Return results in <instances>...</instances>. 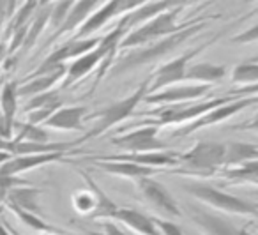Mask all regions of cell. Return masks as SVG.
<instances>
[{"label":"cell","mask_w":258,"mask_h":235,"mask_svg":"<svg viewBox=\"0 0 258 235\" xmlns=\"http://www.w3.org/2000/svg\"><path fill=\"white\" fill-rule=\"evenodd\" d=\"M209 44H211V41H207L205 44H200L198 48H193V50L186 51V53L180 55L179 58H173V61H168L163 66H159L154 71V75L151 76L149 94L159 92V90L173 87L175 83L184 82V76H186V71H187V68H189V61L193 57H197L200 51H204Z\"/></svg>","instance_id":"30bf717a"},{"label":"cell","mask_w":258,"mask_h":235,"mask_svg":"<svg viewBox=\"0 0 258 235\" xmlns=\"http://www.w3.org/2000/svg\"><path fill=\"white\" fill-rule=\"evenodd\" d=\"M225 143L221 142H198L189 150L179 154V163L170 173L184 177L207 179L223 170Z\"/></svg>","instance_id":"7a4b0ae2"},{"label":"cell","mask_w":258,"mask_h":235,"mask_svg":"<svg viewBox=\"0 0 258 235\" xmlns=\"http://www.w3.org/2000/svg\"><path fill=\"white\" fill-rule=\"evenodd\" d=\"M226 68L225 66L211 64V62H198L187 68L184 82L191 83H202V85H211V83L221 82L226 76Z\"/></svg>","instance_id":"cb8c5ba5"},{"label":"cell","mask_w":258,"mask_h":235,"mask_svg":"<svg viewBox=\"0 0 258 235\" xmlns=\"http://www.w3.org/2000/svg\"><path fill=\"white\" fill-rule=\"evenodd\" d=\"M18 2H0V29L4 25V22L13 18V15L18 9Z\"/></svg>","instance_id":"836d02e7"},{"label":"cell","mask_w":258,"mask_h":235,"mask_svg":"<svg viewBox=\"0 0 258 235\" xmlns=\"http://www.w3.org/2000/svg\"><path fill=\"white\" fill-rule=\"evenodd\" d=\"M158 128L144 126L135 131L124 133L110 138L113 147L122 150V154H147V152H165L168 149V143L165 140L158 138Z\"/></svg>","instance_id":"9c48e42d"},{"label":"cell","mask_w":258,"mask_h":235,"mask_svg":"<svg viewBox=\"0 0 258 235\" xmlns=\"http://www.w3.org/2000/svg\"><path fill=\"white\" fill-rule=\"evenodd\" d=\"M92 164L97 170H103L104 173L115 175V177L122 179H131V181H140L145 177H152L156 170L152 168H145L140 164L127 163V161H103V159H94Z\"/></svg>","instance_id":"d6986e66"},{"label":"cell","mask_w":258,"mask_h":235,"mask_svg":"<svg viewBox=\"0 0 258 235\" xmlns=\"http://www.w3.org/2000/svg\"><path fill=\"white\" fill-rule=\"evenodd\" d=\"M90 235H125V233L115 223H111V221H104L103 231H94V233H90Z\"/></svg>","instance_id":"e575fe53"},{"label":"cell","mask_w":258,"mask_h":235,"mask_svg":"<svg viewBox=\"0 0 258 235\" xmlns=\"http://www.w3.org/2000/svg\"><path fill=\"white\" fill-rule=\"evenodd\" d=\"M66 71H68V66L50 73V75L25 80L27 82L25 85H18V97H27V99H30V97H36L44 92H50V90H53V85H57L58 82L64 80Z\"/></svg>","instance_id":"44dd1931"},{"label":"cell","mask_w":258,"mask_h":235,"mask_svg":"<svg viewBox=\"0 0 258 235\" xmlns=\"http://www.w3.org/2000/svg\"><path fill=\"white\" fill-rule=\"evenodd\" d=\"M184 191L216 210L235 214V216H258V205L239 198V196L230 195V193L221 191V189H216L212 186H207L204 182L184 184Z\"/></svg>","instance_id":"52a82bcc"},{"label":"cell","mask_w":258,"mask_h":235,"mask_svg":"<svg viewBox=\"0 0 258 235\" xmlns=\"http://www.w3.org/2000/svg\"><path fill=\"white\" fill-rule=\"evenodd\" d=\"M142 2H125V0H111L108 4H101L92 15L87 18V22L76 30L73 39H90L92 34H96L99 29H103L110 20H113L118 15H127L133 9H137Z\"/></svg>","instance_id":"7c38bea8"},{"label":"cell","mask_w":258,"mask_h":235,"mask_svg":"<svg viewBox=\"0 0 258 235\" xmlns=\"http://www.w3.org/2000/svg\"><path fill=\"white\" fill-rule=\"evenodd\" d=\"M39 235H58V231L55 230V231H41Z\"/></svg>","instance_id":"f35d334b"},{"label":"cell","mask_w":258,"mask_h":235,"mask_svg":"<svg viewBox=\"0 0 258 235\" xmlns=\"http://www.w3.org/2000/svg\"><path fill=\"white\" fill-rule=\"evenodd\" d=\"M51 6H53V4H46V2L37 6V11L34 13V18H32V22H30V25H29V30H27V37H25V41H23V46H22V50L18 51V57L15 58V62L20 58V55H25L27 51H29L30 48L37 43V39H39V36L43 34V30L48 27Z\"/></svg>","instance_id":"d4e9b609"},{"label":"cell","mask_w":258,"mask_h":235,"mask_svg":"<svg viewBox=\"0 0 258 235\" xmlns=\"http://www.w3.org/2000/svg\"><path fill=\"white\" fill-rule=\"evenodd\" d=\"M113 219L125 224V226L131 228V230L138 235H161L158 226H156L154 217L147 216V214H144V212H138V210H135V209L118 207Z\"/></svg>","instance_id":"ffe728a7"},{"label":"cell","mask_w":258,"mask_h":235,"mask_svg":"<svg viewBox=\"0 0 258 235\" xmlns=\"http://www.w3.org/2000/svg\"><path fill=\"white\" fill-rule=\"evenodd\" d=\"M233 97L232 96H223L216 97V99L200 101V103H182V104H173V106H161L158 110L149 111L152 121H145L144 126H152V128H163V126H180V124H191V122L198 121L200 117L207 115L209 111L216 110V108L223 106V104L230 103Z\"/></svg>","instance_id":"277c9868"},{"label":"cell","mask_w":258,"mask_h":235,"mask_svg":"<svg viewBox=\"0 0 258 235\" xmlns=\"http://www.w3.org/2000/svg\"><path fill=\"white\" fill-rule=\"evenodd\" d=\"M13 129H18V135L13 138V142L48 143V133L41 126H32L29 122H15Z\"/></svg>","instance_id":"f1b7e54d"},{"label":"cell","mask_w":258,"mask_h":235,"mask_svg":"<svg viewBox=\"0 0 258 235\" xmlns=\"http://www.w3.org/2000/svg\"><path fill=\"white\" fill-rule=\"evenodd\" d=\"M73 4H75V2H55V4L51 6L50 20H48V27H46L51 32L50 36H53V34L60 29V25L64 23L66 16H68L69 9L73 8Z\"/></svg>","instance_id":"4dcf8cb0"},{"label":"cell","mask_w":258,"mask_h":235,"mask_svg":"<svg viewBox=\"0 0 258 235\" xmlns=\"http://www.w3.org/2000/svg\"><path fill=\"white\" fill-rule=\"evenodd\" d=\"M232 83L240 87L258 85V61H246L232 69Z\"/></svg>","instance_id":"83f0119b"},{"label":"cell","mask_w":258,"mask_h":235,"mask_svg":"<svg viewBox=\"0 0 258 235\" xmlns=\"http://www.w3.org/2000/svg\"><path fill=\"white\" fill-rule=\"evenodd\" d=\"M232 129H235V131H253V133H258V113L254 115L251 121L244 122V124L232 126Z\"/></svg>","instance_id":"8d00e7d4"},{"label":"cell","mask_w":258,"mask_h":235,"mask_svg":"<svg viewBox=\"0 0 258 235\" xmlns=\"http://www.w3.org/2000/svg\"><path fill=\"white\" fill-rule=\"evenodd\" d=\"M99 6H101L99 2H94V0H87V2H75L73 8L69 9L64 23L60 25V29H58L53 36L48 37L46 43H44V46H50V44L53 43V41H57L58 37L66 36V34H69V32H75L76 29H80V27L87 22V18H89V16L92 15Z\"/></svg>","instance_id":"2e32d148"},{"label":"cell","mask_w":258,"mask_h":235,"mask_svg":"<svg viewBox=\"0 0 258 235\" xmlns=\"http://www.w3.org/2000/svg\"><path fill=\"white\" fill-rule=\"evenodd\" d=\"M254 104H258V96H253V97H240V99L233 97V99L230 101V103L223 104V106L216 108V110L209 111L207 115L200 117L198 121H195V122H191V124L184 126V128L177 129V131L173 133V136H177V138H180V136H189V135L197 133L198 129H202V128H209V126L221 124V122L228 121L230 117H233V115L240 113V111L246 110V108L254 106Z\"/></svg>","instance_id":"8fae6325"},{"label":"cell","mask_w":258,"mask_h":235,"mask_svg":"<svg viewBox=\"0 0 258 235\" xmlns=\"http://www.w3.org/2000/svg\"><path fill=\"white\" fill-rule=\"evenodd\" d=\"M175 2H142L137 9H133L131 13L122 16V22H124L127 32L138 29L140 25L147 23L149 20L156 18V16L163 15V13L170 11V9L175 8Z\"/></svg>","instance_id":"ac0fdd59"},{"label":"cell","mask_w":258,"mask_h":235,"mask_svg":"<svg viewBox=\"0 0 258 235\" xmlns=\"http://www.w3.org/2000/svg\"><path fill=\"white\" fill-rule=\"evenodd\" d=\"M204 27L205 23L200 20V22L193 23L191 27L173 34V36H168L161 41H156V43L149 44V46H142L133 51H129L124 57L115 61L113 68H111V76H118V75H124V73L135 71L138 68H144V66L168 57L172 51H175L179 46H182V43H186L189 37H193L195 34L200 32V29H204Z\"/></svg>","instance_id":"6da1fadb"},{"label":"cell","mask_w":258,"mask_h":235,"mask_svg":"<svg viewBox=\"0 0 258 235\" xmlns=\"http://www.w3.org/2000/svg\"><path fill=\"white\" fill-rule=\"evenodd\" d=\"M55 104H62V97H60V92L58 90H50V92H44L41 96H36V97H30L25 104L22 106V110L25 113H32L36 110H41V108H46V106H55Z\"/></svg>","instance_id":"f546056e"},{"label":"cell","mask_w":258,"mask_h":235,"mask_svg":"<svg viewBox=\"0 0 258 235\" xmlns=\"http://www.w3.org/2000/svg\"><path fill=\"white\" fill-rule=\"evenodd\" d=\"M18 82H9L4 85L2 92H0V111H2V119L9 128H15V117L18 111Z\"/></svg>","instance_id":"484cf974"},{"label":"cell","mask_w":258,"mask_h":235,"mask_svg":"<svg viewBox=\"0 0 258 235\" xmlns=\"http://www.w3.org/2000/svg\"><path fill=\"white\" fill-rule=\"evenodd\" d=\"M256 41H258V23H254L247 30H244V32L232 37V43L235 44H247V43H256Z\"/></svg>","instance_id":"1f68e13d"},{"label":"cell","mask_w":258,"mask_h":235,"mask_svg":"<svg viewBox=\"0 0 258 235\" xmlns=\"http://www.w3.org/2000/svg\"><path fill=\"white\" fill-rule=\"evenodd\" d=\"M191 221L198 228L202 235H249L246 228H239L233 223L226 221L225 217H219L207 210L191 207Z\"/></svg>","instance_id":"5bb4252c"},{"label":"cell","mask_w":258,"mask_h":235,"mask_svg":"<svg viewBox=\"0 0 258 235\" xmlns=\"http://www.w3.org/2000/svg\"><path fill=\"white\" fill-rule=\"evenodd\" d=\"M221 177L230 182H251V184H256L258 182V159L249 161V163H244V164H240V166L221 170Z\"/></svg>","instance_id":"4316f807"},{"label":"cell","mask_w":258,"mask_h":235,"mask_svg":"<svg viewBox=\"0 0 258 235\" xmlns=\"http://www.w3.org/2000/svg\"><path fill=\"white\" fill-rule=\"evenodd\" d=\"M149 85H151V78L144 80L131 96L124 97V99H120V101H115V103L108 104V106L101 108L99 111H96V113L92 115V119H97L96 124H94V128L80 140L85 142V140H90V138H97V136L104 135L110 128H113V126L120 124L125 119L131 117V115L135 113V110H137L138 104L144 103V97L149 94Z\"/></svg>","instance_id":"5b68a950"},{"label":"cell","mask_w":258,"mask_h":235,"mask_svg":"<svg viewBox=\"0 0 258 235\" xmlns=\"http://www.w3.org/2000/svg\"><path fill=\"white\" fill-rule=\"evenodd\" d=\"M39 195L41 189L32 188V186H18V188H13L6 198L9 202V207H16L20 210L39 216Z\"/></svg>","instance_id":"603a6c76"},{"label":"cell","mask_w":258,"mask_h":235,"mask_svg":"<svg viewBox=\"0 0 258 235\" xmlns=\"http://www.w3.org/2000/svg\"><path fill=\"white\" fill-rule=\"evenodd\" d=\"M184 8H186V4H177L173 9L149 20L147 23L140 25L138 29L127 32L124 36V39L120 41V44H118V51L127 50V48H135L137 50V48L142 46H149V44L156 43V41H161L168 36H173V34L191 27L193 23L200 22V20H195V22L189 23H177V16H179V13Z\"/></svg>","instance_id":"3957f363"},{"label":"cell","mask_w":258,"mask_h":235,"mask_svg":"<svg viewBox=\"0 0 258 235\" xmlns=\"http://www.w3.org/2000/svg\"><path fill=\"white\" fill-rule=\"evenodd\" d=\"M82 177L85 181L87 188L78 189V191L73 193L71 196L73 209L80 216L90 217V219H101V221L113 219L118 209L113 203V200L90 179L89 173H83L82 171Z\"/></svg>","instance_id":"8992f818"},{"label":"cell","mask_w":258,"mask_h":235,"mask_svg":"<svg viewBox=\"0 0 258 235\" xmlns=\"http://www.w3.org/2000/svg\"><path fill=\"white\" fill-rule=\"evenodd\" d=\"M258 159V147L247 142H228L225 143V157H223V170L240 166L244 163Z\"/></svg>","instance_id":"7402d4cb"},{"label":"cell","mask_w":258,"mask_h":235,"mask_svg":"<svg viewBox=\"0 0 258 235\" xmlns=\"http://www.w3.org/2000/svg\"><path fill=\"white\" fill-rule=\"evenodd\" d=\"M154 221H156V226H158V230L161 235H184L182 230H180L175 223H172V221L159 219V217H154Z\"/></svg>","instance_id":"d6a6232c"},{"label":"cell","mask_w":258,"mask_h":235,"mask_svg":"<svg viewBox=\"0 0 258 235\" xmlns=\"http://www.w3.org/2000/svg\"><path fill=\"white\" fill-rule=\"evenodd\" d=\"M85 115V106H62L41 128H51L57 131H80V129H83Z\"/></svg>","instance_id":"e0dca14e"},{"label":"cell","mask_w":258,"mask_h":235,"mask_svg":"<svg viewBox=\"0 0 258 235\" xmlns=\"http://www.w3.org/2000/svg\"><path fill=\"white\" fill-rule=\"evenodd\" d=\"M228 96H232V97H235V96H247V97L258 96V85H251V87H239V89L230 90Z\"/></svg>","instance_id":"d590c367"},{"label":"cell","mask_w":258,"mask_h":235,"mask_svg":"<svg viewBox=\"0 0 258 235\" xmlns=\"http://www.w3.org/2000/svg\"><path fill=\"white\" fill-rule=\"evenodd\" d=\"M137 191L140 195L142 202L149 205L159 219H173V217H180L179 205H177L175 198L170 195V191L161 184V182L154 181L152 177H145L137 181Z\"/></svg>","instance_id":"ba28073f"},{"label":"cell","mask_w":258,"mask_h":235,"mask_svg":"<svg viewBox=\"0 0 258 235\" xmlns=\"http://www.w3.org/2000/svg\"><path fill=\"white\" fill-rule=\"evenodd\" d=\"M11 154H8V152H4V150H0V166H2V164L4 163H8L9 159H11Z\"/></svg>","instance_id":"74e56055"},{"label":"cell","mask_w":258,"mask_h":235,"mask_svg":"<svg viewBox=\"0 0 258 235\" xmlns=\"http://www.w3.org/2000/svg\"><path fill=\"white\" fill-rule=\"evenodd\" d=\"M211 85H173L154 94H147L144 97L145 104H161V106H173L182 103H197L202 96L209 92Z\"/></svg>","instance_id":"4fadbf2b"},{"label":"cell","mask_w":258,"mask_h":235,"mask_svg":"<svg viewBox=\"0 0 258 235\" xmlns=\"http://www.w3.org/2000/svg\"><path fill=\"white\" fill-rule=\"evenodd\" d=\"M64 154L55 152V154H36V156H13L8 163L0 166V177H18L23 171L36 170L44 164L55 163V161L62 159Z\"/></svg>","instance_id":"9a60e30c"}]
</instances>
